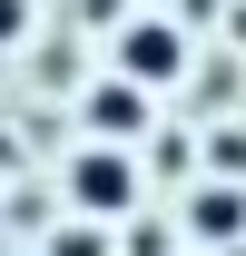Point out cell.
I'll return each instance as SVG.
<instances>
[{
	"instance_id": "1",
	"label": "cell",
	"mask_w": 246,
	"mask_h": 256,
	"mask_svg": "<svg viewBox=\"0 0 246 256\" xmlns=\"http://www.w3.org/2000/svg\"><path fill=\"white\" fill-rule=\"evenodd\" d=\"M69 197H79V217H118L128 197H138V178H128V158L118 148H79V158H69Z\"/></svg>"
},
{
	"instance_id": "5",
	"label": "cell",
	"mask_w": 246,
	"mask_h": 256,
	"mask_svg": "<svg viewBox=\"0 0 246 256\" xmlns=\"http://www.w3.org/2000/svg\"><path fill=\"white\" fill-rule=\"evenodd\" d=\"M50 246H60V256H108V226H89V217H79V226H60Z\"/></svg>"
},
{
	"instance_id": "3",
	"label": "cell",
	"mask_w": 246,
	"mask_h": 256,
	"mask_svg": "<svg viewBox=\"0 0 246 256\" xmlns=\"http://www.w3.org/2000/svg\"><path fill=\"white\" fill-rule=\"evenodd\" d=\"M89 128L108 138V148H118V138H138V128H148V98L128 89V79H108V89L89 98Z\"/></svg>"
},
{
	"instance_id": "4",
	"label": "cell",
	"mask_w": 246,
	"mask_h": 256,
	"mask_svg": "<svg viewBox=\"0 0 246 256\" xmlns=\"http://www.w3.org/2000/svg\"><path fill=\"white\" fill-rule=\"evenodd\" d=\"M197 226H207V236H236L246 207H236V197H197Z\"/></svg>"
},
{
	"instance_id": "6",
	"label": "cell",
	"mask_w": 246,
	"mask_h": 256,
	"mask_svg": "<svg viewBox=\"0 0 246 256\" xmlns=\"http://www.w3.org/2000/svg\"><path fill=\"white\" fill-rule=\"evenodd\" d=\"M20 30H30V0H0V50H10Z\"/></svg>"
},
{
	"instance_id": "2",
	"label": "cell",
	"mask_w": 246,
	"mask_h": 256,
	"mask_svg": "<svg viewBox=\"0 0 246 256\" xmlns=\"http://www.w3.org/2000/svg\"><path fill=\"white\" fill-rule=\"evenodd\" d=\"M118 69H128V89H148V79H178V69H187L178 20H128V30H118Z\"/></svg>"
}]
</instances>
